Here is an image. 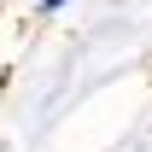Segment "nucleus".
Here are the masks:
<instances>
[{"label": "nucleus", "mask_w": 152, "mask_h": 152, "mask_svg": "<svg viewBox=\"0 0 152 152\" xmlns=\"http://www.w3.org/2000/svg\"><path fill=\"white\" fill-rule=\"evenodd\" d=\"M64 6H70V0H35V18H58Z\"/></svg>", "instance_id": "f257e3e1"}]
</instances>
